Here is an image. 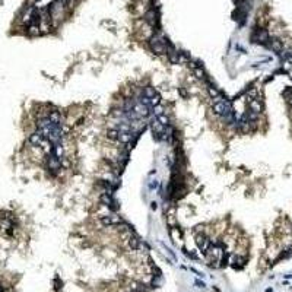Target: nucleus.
Instances as JSON below:
<instances>
[{
	"instance_id": "obj_1",
	"label": "nucleus",
	"mask_w": 292,
	"mask_h": 292,
	"mask_svg": "<svg viewBox=\"0 0 292 292\" xmlns=\"http://www.w3.org/2000/svg\"><path fill=\"white\" fill-rule=\"evenodd\" d=\"M197 244H199V248L202 251H207L210 248V241L207 238H205L203 235H199L197 237Z\"/></svg>"
}]
</instances>
